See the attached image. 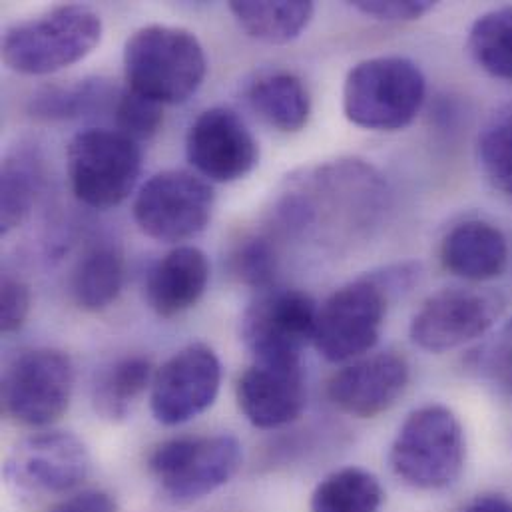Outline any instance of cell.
<instances>
[{
	"mask_svg": "<svg viewBox=\"0 0 512 512\" xmlns=\"http://www.w3.org/2000/svg\"><path fill=\"white\" fill-rule=\"evenodd\" d=\"M415 269L399 265L335 289L317 311L313 345L331 363L361 359L381 335L389 293L411 283Z\"/></svg>",
	"mask_w": 512,
	"mask_h": 512,
	"instance_id": "6da1fadb",
	"label": "cell"
},
{
	"mask_svg": "<svg viewBox=\"0 0 512 512\" xmlns=\"http://www.w3.org/2000/svg\"><path fill=\"white\" fill-rule=\"evenodd\" d=\"M128 88L166 104L190 100L208 74V58L198 36L180 26L150 24L124 46Z\"/></svg>",
	"mask_w": 512,
	"mask_h": 512,
	"instance_id": "7a4b0ae2",
	"label": "cell"
},
{
	"mask_svg": "<svg viewBox=\"0 0 512 512\" xmlns=\"http://www.w3.org/2000/svg\"><path fill=\"white\" fill-rule=\"evenodd\" d=\"M102 32V18L90 6L58 4L6 28L2 60L18 74H54L92 54Z\"/></svg>",
	"mask_w": 512,
	"mask_h": 512,
	"instance_id": "3957f363",
	"label": "cell"
},
{
	"mask_svg": "<svg viewBox=\"0 0 512 512\" xmlns=\"http://www.w3.org/2000/svg\"><path fill=\"white\" fill-rule=\"evenodd\" d=\"M427 80L405 56H375L355 64L343 84L345 118L365 130L397 132L423 108Z\"/></svg>",
	"mask_w": 512,
	"mask_h": 512,
	"instance_id": "277c9868",
	"label": "cell"
},
{
	"mask_svg": "<svg viewBox=\"0 0 512 512\" xmlns=\"http://www.w3.org/2000/svg\"><path fill=\"white\" fill-rule=\"evenodd\" d=\"M465 453V433L457 415L445 405H425L399 427L389 465L407 487L443 491L459 481Z\"/></svg>",
	"mask_w": 512,
	"mask_h": 512,
	"instance_id": "5b68a950",
	"label": "cell"
},
{
	"mask_svg": "<svg viewBox=\"0 0 512 512\" xmlns=\"http://www.w3.org/2000/svg\"><path fill=\"white\" fill-rule=\"evenodd\" d=\"M74 196L88 208L112 210L128 200L142 174L140 144L118 130L78 132L66 152Z\"/></svg>",
	"mask_w": 512,
	"mask_h": 512,
	"instance_id": "8992f818",
	"label": "cell"
},
{
	"mask_svg": "<svg viewBox=\"0 0 512 512\" xmlns=\"http://www.w3.org/2000/svg\"><path fill=\"white\" fill-rule=\"evenodd\" d=\"M242 445L232 435L182 437L158 445L148 469L174 503H194L226 487L242 467Z\"/></svg>",
	"mask_w": 512,
	"mask_h": 512,
	"instance_id": "52a82bcc",
	"label": "cell"
},
{
	"mask_svg": "<svg viewBox=\"0 0 512 512\" xmlns=\"http://www.w3.org/2000/svg\"><path fill=\"white\" fill-rule=\"evenodd\" d=\"M214 204L216 194L208 180L186 170H164L140 188L134 220L148 238L180 244L210 226Z\"/></svg>",
	"mask_w": 512,
	"mask_h": 512,
	"instance_id": "ba28073f",
	"label": "cell"
},
{
	"mask_svg": "<svg viewBox=\"0 0 512 512\" xmlns=\"http://www.w3.org/2000/svg\"><path fill=\"white\" fill-rule=\"evenodd\" d=\"M74 365L64 351L42 347L24 351L2 379L4 413L32 429L54 425L70 407Z\"/></svg>",
	"mask_w": 512,
	"mask_h": 512,
	"instance_id": "9c48e42d",
	"label": "cell"
},
{
	"mask_svg": "<svg viewBox=\"0 0 512 512\" xmlns=\"http://www.w3.org/2000/svg\"><path fill=\"white\" fill-rule=\"evenodd\" d=\"M317 303L299 289H269L244 311L240 335L256 361H301L313 343Z\"/></svg>",
	"mask_w": 512,
	"mask_h": 512,
	"instance_id": "30bf717a",
	"label": "cell"
},
{
	"mask_svg": "<svg viewBox=\"0 0 512 512\" xmlns=\"http://www.w3.org/2000/svg\"><path fill=\"white\" fill-rule=\"evenodd\" d=\"M505 311V299L495 291L451 287L425 299L411 321V341L431 353L457 349L483 337Z\"/></svg>",
	"mask_w": 512,
	"mask_h": 512,
	"instance_id": "8fae6325",
	"label": "cell"
},
{
	"mask_svg": "<svg viewBox=\"0 0 512 512\" xmlns=\"http://www.w3.org/2000/svg\"><path fill=\"white\" fill-rule=\"evenodd\" d=\"M222 387V363L206 343H192L174 353L154 375L150 409L166 427L184 425L206 413Z\"/></svg>",
	"mask_w": 512,
	"mask_h": 512,
	"instance_id": "7c38bea8",
	"label": "cell"
},
{
	"mask_svg": "<svg viewBox=\"0 0 512 512\" xmlns=\"http://www.w3.org/2000/svg\"><path fill=\"white\" fill-rule=\"evenodd\" d=\"M86 445L72 433L44 431L18 441L6 457V481L28 495H64L90 475Z\"/></svg>",
	"mask_w": 512,
	"mask_h": 512,
	"instance_id": "4fadbf2b",
	"label": "cell"
},
{
	"mask_svg": "<svg viewBox=\"0 0 512 512\" xmlns=\"http://www.w3.org/2000/svg\"><path fill=\"white\" fill-rule=\"evenodd\" d=\"M186 156L204 180L232 184L256 170L259 144L234 110L214 106L192 122L186 136Z\"/></svg>",
	"mask_w": 512,
	"mask_h": 512,
	"instance_id": "5bb4252c",
	"label": "cell"
},
{
	"mask_svg": "<svg viewBox=\"0 0 512 512\" xmlns=\"http://www.w3.org/2000/svg\"><path fill=\"white\" fill-rule=\"evenodd\" d=\"M411 369L393 351L355 359L327 383L329 401L355 419H375L387 413L405 393Z\"/></svg>",
	"mask_w": 512,
	"mask_h": 512,
	"instance_id": "9a60e30c",
	"label": "cell"
},
{
	"mask_svg": "<svg viewBox=\"0 0 512 512\" xmlns=\"http://www.w3.org/2000/svg\"><path fill=\"white\" fill-rule=\"evenodd\" d=\"M238 405L257 429L297 421L307 405L301 361H256L238 381Z\"/></svg>",
	"mask_w": 512,
	"mask_h": 512,
	"instance_id": "2e32d148",
	"label": "cell"
},
{
	"mask_svg": "<svg viewBox=\"0 0 512 512\" xmlns=\"http://www.w3.org/2000/svg\"><path fill=\"white\" fill-rule=\"evenodd\" d=\"M210 259L194 246H178L148 273L146 301L160 317H176L192 309L206 293Z\"/></svg>",
	"mask_w": 512,
	"mask_h": 512,
	"instance_id": "e0dca14e",
	"label": "cell"
},
{
	"mask_svg": "<svg viewBox=\"0 0 512 512\" xmlns=\"http://www.w3.org/2000/svg\"><path fill=\"white\" fill-rule=\"evenodd\" d=\"M443 267L469 281H491L509 265V244L505 234L481 220L455 226L441 244Z\"/></svg>",
	"mask_w": 512,
	"mask_h": 512,
	"instance_id": "ac0fdd59",
	"label": "cell"
},
{
	"mask_svg": "<svg viewBox=\"0 0 512 512\" xmlns=\"http://www.w3.org/2000/svg\"><path fill=\"white\" fill-rule=\"evenodd\" d=\"M248 102L275 130L301 132L311 116V96L305 82L289 70L259 74L248 88Z\"/></svg>",
	"mask_w": 512,
	"mask_h": 512,
	"instance_id": "d6986e66",
	"label": "cell"
},
{
	"mask_svg": "<svg viewBox=\"0 0 512 512\" xmlns=\"http://www.w3.org/2000/svg\"><path fill=\"white\" fill-rule=\"evenodd\" d=\"M124 287V257L112 244L90 248L78 259L72 277L70 293L74 303L88 311L98 313L108 309Z\"/></svg>",
	"mask_w": 512,
	"mask_h": 512,
	"instance_id": "ffe728a7",
	"label": "cell"
},
{
	"mask_svg": "<svg viewBox=\"0 0 512 512\" xmlns=\"http://www.w3.org/2000/svg\"><path fill=\"white\" fill-rule=\"evenodd\" d=\"M44 184V164L36 150L16 148L0 172V230H16L32 212Z\"/></svg>",
	"mask_w": 512,
	"mask_h": 512,
	"instance_id": "44dd1931",
	"label": "cell"
},
{
	"mask_svg": "<svg viewBox=\"0 0 512 512\" xmlns=\"http://www.w3.org/2000/svg\"><path fill=\"white\" fill-rule=\"evenodd\" d=\"M154 375L152 361L144 355H128L114 361L94 385L92 403L96 413L112 423L124 421L134 403L152 387Z\"/></svg>",
	"mask_w": 512,
	"mask_h": 512,
	"instance_id": "7402d4cb",
	"label": "cell"
},
{
	"mask_svg": "<svg viewBox=\"0 0 512 512\" xmlns=\"http://www.w3.org/2000/svg\"><path fill=\"white\" fill-rule=\"evenodd\" d=\"M230 12L252 38L267 44H287L299 38L301 32L309 26L315 14V4L303 0H234L230 2Z\"/></svg>",
	"mask_w": 512,
	"mask_h": 512,
	"instance_id": "603a6c76",
	"label": "cell"
},
{
	"mask_svg": "<svg viewBox=\"0 0 512 512\" xmlns=\"http://www.w3.org/2000/svg\"><path fill=\"white\" fill-rule=\"evenodd\" d=\"M110 100H114V92L108 80L80 78L38 88L28 102V112L48 122L74 120L106 108Z\"/></svg>",
	"mask_w": 512,
	"mask_h": 512,
	"instance_id": "cb8c5ba5",
	"label": "cell"
},
{
	"mask_svg": "<svg viewBox=\"0 0 512 512\" xmlns=\"http://www.w3.org/2000/svg\"><path fill=\"white\" fill-rule=\"evenodd\" d=\"M383 499V487L373 473L361 467H345L327 475L315 487L309 512H379Z\"/></svg>",
	"mask_w": 512,
	"mask_h": 512,
	"instance_id": "d4e9b609",
	"label": "cell"
},
{
	"mask_svg": "<svg viewBox=\"0 0 512 512\" xmlns=\"http://www.w3.org/2000/svg\"><path fill=\"white\" fill-rule=\"evenodd\" d=\"M467 48L485 72L512 82V6L479 16L471 26Z\"/></svg>",
	"mask_w": 512,
	"mask_h": 512,
	"instance_id": "484cf974",
	"label": "cell"
},
{
	"mask_svg": "<svg viewBox=\"0 0 512 512\" xmlns=\"http://www.w3.org/2000/svg\"><path fill=\"white\" fill-rule=\"evenodd\" d=\"M479 162L491 186L512 200V104L483 130Z\"/></svg>",
	"mask_w": 512,
	"mask_h": 512,
	"instance_id": "4316f807",
	"label": "cell"
},
{
	"mask_svg": "<svg viewBox=\"0 0 512 512\" xmlns=\"http://www.w3.org/2000/svg\"><path fill=\"white\" fill-rule=\"evenodd\" d=\"M114 118L118 132L140 144L160 132L164 124V106L132 88H126L114 100Z\"/></svg>",
	"mask_w": 512,
	"mask_h": 512,
	"instance_id": "83f0119b",
	"label": "cell"
},
{
	"mask_svg": "<svg viewBox=\"0 0 512 512\" xmlns=\"http://www.w3.org/2000/svg\"><path fill=\"white\" fill-rule=\"evenodd\" d=\"M232 273L254 289H269L277 273L275 244L267 236L244 238L230 257Z\"/></svg>",
	"mask_w": 512,
	"mask_h": 512,
	"instance_id": "f1b7e54d",
	"label": "cell"
},
{
	"mask_svg": "<svg viewBox=\"0 0 512 512\" xmlns=\"http://www.w3.org/2000/svg\"><path fill=\"white\" fill-rule=\"evenodd\" d=\"M475 367L512 395V319L477 353Z\"/></svg>",
	"mask_w": 512,
	"mask_h": 512,
	"instance_id": "f546056e",
	"label": "cell"
},
{
	"mask_svg": "<svg viewBox=\"0 0 512 512\" xmlns=\"http://www.w3.org/2000/svg\"><path fill=\"white\" fill-rule=\"evenodd\" d=\"M30 289L22 279L12 275L2 277L0 285V329L2 333L18 331L30 313Z\"/></svg>",
	"mask_w": 512,
	"mask_h": 512,
	"instance_id": "4dcf8cb0",
	"label": "cell"
},
{
	"mask_svg": "<svg viewBox=\"0 0 512 512\" xmlns=\"http://www.w3.org/2000/svg\"><path fill=\"white\" fill-rule=\"evenodd\" d=\"M351 6L365 14L371 16L375 20L381 22H411V20H419L421 16H425L427 12H431L435 8V2L429 0H359V2H351Z\"/></svg>",
	"mask_w": 512,
	"mask_h": 512,
	"instance_id": "1f68e13d",
	"label": "cell"
},
{
	"mask_svg": "<svg viewBox=\"0 0 512 512\" xmlns=\"http://www.w3.org/2000/svg\"><path fill=\"white\" fill-rule=\"evenodd\" d=\"M48 512H118V503L106 491L88 489L56 503Z\"/></svg>",
	"mask_w": 512,
	"mask_h": 512,
	"instance_id": "d6a6232c",
	"label": "cell"
},
{
	"mask_svg": "<svg viewBox=\"0 0 512 512\" xmlns=\"http://www.w3.org/2000/svg\"><path fill=\"white\" fill-rule=\"evenodd\" d=\"M459 512H512V501L505 495H483L473 499Z\"/></svg>",
	"mask_w": 512,
	"mask_h": 512,
	"instance_id": "836d02e7",
	"label": "cell"
}]
</instances>
